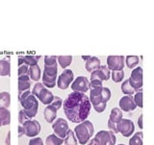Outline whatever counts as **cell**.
<instances>
[{"label":"cell","instance_id":"obj_1","mask_svg":"<svg viewBox=\"0 0 154 145\" xmlns=\"http://www.w3.org/2000/svg\"><path fill=\"white\" fill-rule=\"evenodd\" d=\"M66 116L73 123H82L88 118L91 104L85 93L71 92L63 103Z\"/></svg>","mask_w":154,"mask_h":145},{"label":"cell","instance_id":"obj_2","mask_svg":"<svg viewBox=\"0 0 154 145\" xmlns=\"http://www.w3.org/2000/svg\"><path fill=\"white\" fill-rule=\"evenodd\" d=\"M57 57L45 56V70L42 75V85L46 88H54L57 79Z\"/></svg>","mask_w":154,"mask_h":145},{"label":"cell","instance_id":"obj_3","mask_svg":"<svg viewBox=\"0 0 154 145\" xmlns=\"http://www.w3.org/2000/svg\"><path fill=\"white\" fill-rule=\"evenodd\" d=\"M111 98V90L108 88L101 86L99 89H91L90 102L97 113H103L106 109L107 102Z\"/></svg>","mask_w":154,"mask_h":145},{"label":"cell","instance_id":"obj_4","mask_svg":"<svg viewBox=\"0 0 154 145\" xmlns=\"http://www.w3.org/2000/svg\"><path fill=\"white\" fill-rule=\"evenodd\" d=\"M19 102L23 108V112L27 115L28 118H33L38 113V102L30 90H26L21 95L18 96Z\"/></svg>","mask_w":154,"mask_h":145},{"label":"cell","instance_id":"obj_5","mask_svg":"<svg viewBox=\"0 0 154 145\" xmlns=\"http://www.w3.org/2000/svg\"><path fill=\"white\" fill-rule=\"evenodd\" d=\"M94 125L89 120H85L84 122L80 123L79 125H77L74 129V134L76 136L77 139L80 144L85 145L86 143H88L91 137L94 134Z\"/></svg>","mask_w":154,"mask_h":145},{"label":"cell","instance_id":"obj_6","mask_svg":"<svg viewBox=\"0 0 154 145\" xmlns=\"http://www.w3.org/2000/svg\"><path fill=\"white\" fill-rule=\"evenodd\" d=\"M116 134L111 131H99L93 139L88 142V145H115Z\"/></svg>","mask_w":154,"mask_h":145},{"label":"cell","instance_id":"obj_7","mask_svg":"<svg viewBox=\"0 0 154 145\" xmlns=\"http://www.w3.org/2000/svg\"><path fill=\"white\" fill-rule=\"evenodd\" d=\"M52 129L56 134V136L62 139H64L66 137V133L69 130V124H67L66 120H65L64 118H57L52 123Z\"/></svg>","mask_w":154,"mask_h":145},{"label":"cell","instance_id":"obj_8","mask_svg":"<svg viewBox=\"0 0 154 145\" xmlns=\"http://www.w3.org/2000/svg\"><path fill=\"white\" fill-rule=\"evenodd\" d=\"M129 83L131 85L132 88L138 91L139 89H141L142 86H143V68L141 66L136 67L131 73V76H130Z\"/></svg>","mask_w":154,"mask_h":145},{"label":"cell","instance_id":"obj_9","mask_svg":"<svg viewBox=\"0 0 154 145\" xmlns=\"http://www.w3.org/2000/svg\"><path fill=\"white\" fill-rule=\"evenodd\" d=\"M117 128H118V132L119 133L122 134L123 137H130L134 133L135 125H134L133 121H131V120L122 118L118 123Z\"/></svg>","mask_w":154,"mask_h":145},{"label":"cell","instance_id":"obj_10","mask_svg":"<svg viewBox=\"0 0 154 145\" xmlns=\"http://www.w3.org/2000/svg\"><path fill=\"white\" fill-rule=\"evenodd\" d=\"M22 125H23L22 128L24 130V134L29 137H36L41 131V125L37 120H29L28 119L27 121L24 122Z\"/></svg>","mask_w":154,"mask_h":145},{"label":"cell","instance_id":"obj_11","mask_svg":"<svg viewBox=\"0 0 154 145\" xmlns=\"http://www.w3.org/2000/svg\"><path fill=\"white\" fill-rule=\"evenodd\" d=\"M71 89L74 92L85 93L90 89V82L85 76H79L71 84Z\"/></svg>","mask_w":154,"mask_h":145},{"label":"cell","instance_id":"obj_12","mask_svg":"<svg viewBox=\"0 0 154 145\" xmlns=\"http://www.w3.org/2000/svg\"><path fill=\"white\" fill-rule=\"evenodd\" d=\"M73 77H74L73 72L70 69H65L64 72L58 78V82H57L58 88L60 89H66L71 84V82L73 81Z\"/></svg>","mask_w":154,"mask_h":145},{"label":"cell","instance_id":"obj_13","mask_svg":"<svg viewBox=\"0 0 154 145\" xmlns=\"http://www.w3.org/2000/svg\"><path fill=\"white\" fill-rule=\"evenodd\" d=\"M108 69L112 71H122L124 66L123 56H109L107 58Z\"/></svg>","mask_w":154,"mask_h":145},{"label":"cell","instance_id":"obj_14","mask_svg":"<svg viewBox=\"0 0 154 145\" xmlns=\"http://www.w3.org/2000/svg\"><path fill=\"white\" fill-rule=\"evenodd\" d=\"M110 78V70L106 65H100L98 69L91 72V81L93 80H99V81H107Z\"/></svg>","mask_w":154,"mask_h":145},{"label":"cell","instance_id":"obj_15","mask_svg":"<svg viewBox=\"0 0 154 145\" xmlns=\"http://www.w3.org/2000/svg\"><path fill=\"white\" fill-rule=\"evenodd\" d=\"M119 107L122 109V112L123 110L125 113H129L136 109L137 106L135 104L132 96L126 95V96H123V97L119 100Z\"/></svg>","mask_w":154,"mask_h":145},{"label":"cell","instance_id":"obj_16","mask_svg":"<svg viewBox=\"0 0 154 145\" xmlns=\"http://www.w3.org/2000/svg\"><path fill=\"white\" fill-rule=\"evenodd\" d=\"M31 86L30 77L28 75H23L18 77V96L21 95L26 90H29Z\"/></svg>","mask_w":154,"mask_h":145},{"label":"cell","instance_id":"obj_17","mask_svg":"<svg viewBox=\"0 0 154 145\" xmlns=\"http://www.w3.org/2000/svg\"><path fill=\"white\" fill-rule=\"evenodd\" d=\"M40 56H20L18 58V66H21L23 64L27 66L38 65V60H40Z\"/></svg>","mask_w":154,"mask_h":145},{"label":"cell","instance_id":"obj_18","mask_svg":"<svg viewBox=\"0 0 154 145\" xmlns=\"http://www.w3.org/2000/svg\"><path fill=\"white\" fill-rule=\"evenodd\" d=\"M38 98V100L41 101L42 104L45 105H49L52 103L53 99H54V95L52 94V92L47 89H42L41 90V92L38 93V95L37 96Z\"/></svg>","mask_w":154,"mask_h":145},{"label":"cell","instance_id":"obj_19","mask_svg":"<svg viewBox=\"0 0 154 145\" xmlns=\"http://www.w3.org/2000/svg\"><path fill=\"white\" fill-rule=\"evenodd\" d=\"M57 110H58L51 104L49 106H47V107L45 109V110H43V115H45V119L46 122H48V123L54 122V119L57 116Z\"/></svg>","mask_w":154,"mask_h":145},{"label":"cell","instance_id":"obj_20","mask_svg":"<svg viewBox=\"0 0 154 145\" xmlns=\"http://www.w3.org/2000/svg\"><path fill=\"white\" fill-rule=\"evenodd\" d=\"M100 60L97 57H90L86 61V69L89 72H94V70L98 69L100 67Z\"/></svg>","mask_w":154,"mask_h":145},{"label":"cell","instance_id":"obj_21","mask_svg":"<svg viewBox=\"0 0 154 145\" xmlns=\"http://www.w3.org/2000/svg\"><path fill=\"white\" fill-rule=\"evenodd\" d=\"M122 119V112L119 108H114L111 110L110 118H109V123L118 125V123Z\"/></svg>","mask_w":154,"mask_h":145},{"label":"cell","instance_id":"obj_22","mask_svg":"<svg viewBox=\"0 0 154 145\" xmlns=\"http://www.w3.org/2000/svg\"><path fill=\"white\" fill-rule=\"evenodd\" d=\"M11 122V113L8 109L0 107V123L1 125H9Z\"/></svg>","mask_w":154,"mask_h":145},{"label":"cell","instance_id":"obj_23","mask_svg":"<svg viewBox=\"0 0 154 145\" xmlns=\"http://www.w3.org/2000/svg\"><path fill=\"white\" fill-rule=\"evenodd\" d=\"M28 74L29 77L31 78L33 81H38L41 78V68L38 65H34L30 66V68L28 69Z\"/></svg>","mask_w":154,"mask_h":145},{"label":"cell","instance_id":"obj_24","mask_svg":"<svg viewBox=\"0 0 154 145\" xmlns=\"http://www.w3.org/2000/svg\"><path fill=\"white\" fill-rule=\"evenodd\" d=\"M11 71V65L7 60H0V75L1 76H10Z\"/></svg>","mask_w":154,"mask_h":145},{"label":"cell","instance_id":"obj_25","mask_svg":"<svg viewBox=\"0 0 154 145\" xmlns=\"http://www.w3.org/2000/svg\"><path fill=\"white\" fill-rule=\"evenodd\" d=\"M11 102V96L9 92H0V106L2 108L8 109Z\"/></svg>","mask_w":154,"mask_h":145},{"label":"cell","instance_id":"obj_26","mask_svg":"<svg viewBox=\"0 0 154 145\" xmlns=\"http://www.w3.org/2000/svg\"><path fill=\"white\" fill-rule=\"evenodd\" d=\"M57 60L59 62V65L62 66V68H66L72 62L71 56H58Z\"/></svg>","mask_w":154,"mask_h":145},{"label":"cell","instance_id":"obj_27","mask_svg":"<svg viewBox=\"0 0 154 145\" xmlns=\"http://www.w3.org/2000/svg\"><path fill=\"white\" fill-rule=\"evenodd\" d=\"M64 143L66 145H77V139L75 137L74 133L71 131V130H69L66 133V137H65Z\"/></svg>","mask_w":154,"mask_h":145},{"label":"cell","instance_id":"obj_28","mask_svg":"<svg viewBox=\"0 0 154 145\" xmlns=\"http://www.w3.org/2000/svg\"><path fill=\"white\" fill-rule=\"evenodd\" d=\"M122 91L124 93V94H126V95H131L134 94L135 92H136V90H135L131 85H130L129 83V80H125L122 85Z\"/></svg>","mask_w":154,"mask_h":145},{"label":"cell","instance_id":"obj_29","mask_svg":"<svg viewBox=\"0 0 154 145\" xmlns=\"http://www.w3.org/2000/svg\"><path fill=\"white\" fill-rule=\"evenodd\" d=\"M64 143V139L58 137L56 134H50L46 138V145H62Z\"/></svg>","mask_w":154,"mask_h":145},{"label":"cell","instance_id":"obj_30","mask_svg":"<svg viewBox=\"0 0 154 145\" xmlns=\"http://www.w3.org/2000/svg\"><path fill=\"white\" fill-rule=\"evenodd\" d=\"M129 145H143V132H138L129 140Z\"/></svg>","mask_w":154,"mask_h":145},{"label":"cell","instance_id":"obj_31","mask_svg":"<svg viewBox=\"0 0 154 145\" xmlns=\"http://www.w3.org/2000/svg\"><path fill=\"white\" fill-rule=\"evenodd\" d=\"M125 62L128 66V68H134L139 64V57L137 56H127Z\"/></svg>","mask_w":154,"mask_h":145},{"label":"cell","instance_id":"obj_32","mask_svg":"<svg viewBox=\"0 0 154 145\" xmlns=\"http://www.w3.org/2000/svg\"><path fill=\"white\" fill-rule=\"evenodd\" d=\"M123 77H124V72L122 70L112 72V78H113V81L116 82V83H119V82L123 79Z\"/></svg>","mask_w":154,"mask_h":145},{"label":"cell","instance_id":"obj_33","mask_svg":"<svg viewBox=\"0 0 154 145\" xmlns=\"http://www.w3.org/2000/svg\"><path fill=\"white\" fill-rule=\"evenodd\" d=\"M133 99H134V102H135V104H136L137 107L143 108V92L142 91L137 92Z\"/></svg>","mask_w":154,"mask_h":145},{"label":"cell","instance_id":"obj_34","mask_svg":"<svg viewBox=\"0 0 154 145\" xmlns=\"http://www.w3.org/2000/svg\"><path fill=\"white\" fill-rule=\"evenodd\" d=\"M42 89H45V86H43L42 83H37L35 86H34V89L32 90V94L35 96V97H37Z\"/></svg>","mask_w":154,"mask_h":145},{"label":"cell","instance_id":"obj_35","mask_svg":"<svg viewBox=\"0 0 154 145\" xmlns=\"http://www.w3.org/2000/svg\"><path fill=\"white\" fill-rule=\"evenodd\" d=\"M62 103H63V101H62V99L60 97H58V96H54V99H53L51 105L54 106L57 110H59L62 107Z\"/></svg>","mask_w":154,"mask_h":145},{"label":"cell","instance_id":"obj_36","mask_svg":"<svg viewBox=\"0 0 154 145\" xmlns=\"http://www.w3.org/2000/svg\"><path fill=\"white\" fill-rule=\"evenodd\" d=\"M102 86V82L99 81V80H93L91 81V84H90V88L91 89H99Z\"/></svg>","mask_w":154,"mask_h":145},{"label":"cell","instance_id":"obj_37","mask_svg":"<svg viewBox=\"0 0 154 145\" xmlns=\"http://www.w3.org/2000/svg\"><path fill=\"white\" fill-rule=\"evenodd\" d=\"M28 66L25 65H22L21 66L18 67V77L23 75H28Z\"/></svg>","mask_w":154,"mask_h":145},{"label":"cell","instance_id":"obj_38","mask_svg":"<svg viewBox=\"0 0 154 145\" xmlns=\"http://www.w3.org/2000/svg\"><path fill=\"white\" fill-rule=\"evenodd\" d=\"M28 120V117H27V115L24 113L23 110H20L18 113V121L20 124H23L24 122H26Z\"/></svg>","mask_w":154,"mask_h":145},{"label":"cell","instance_id":"obj_39","mask_svg":"<svg viewBox=\"0 0 154 145\" xmlns=\"http://www.w3.org/2000/svg\"><path fill=\"white\" fill-rule=\"evenodd\" d=\"M29 145H43L42 139L41 137H35L32 138L30 141H29Z\"/></svg>","mask_w":154,"mask_h":145},{"label":"cell","instance_id":"obj_40","mask_svg":"<svg viewBox=\"0 0 154 145\" xmlns=\"http://www.w3.org/2000/svg\"><path fill=\"white\" fill-rule=\"evenodd\" d=\"M143 114H141L140 115V117H139V119H138V124H139V127L141 128V129H143Z\"/></svg>","mask_w":154,"mask_h":145},{"label":"cell","instance_id":"obj_41","mask_svg":"<svg viewBox=\"0 0 154 145\" xmlns=\"http://www.w3.org/2000/svg\"><path fill=\"white\" fill-rule=\"evenodd\" d=\"M22 134H24V130H23L22 126H18V137H21Z\"/></svg>","mask_w":154,"mask_h":145},{"label":"cell","instance_id":"obj_42","mask_svg":"<svg viewBox=\"0 0 154 145\" xmlns=\"http://www.w3.org/2000/svg\"><path fill=\"white\" fill-rule=\"evenodd\" d=\"M10 137H11V132H8V136H7V138H6V145H11Z\"/></svg>","mask_w":154,"mask_h":145},{"label":"cell","instance_id":"obj_43","mask_svg":"<svg viewBox=\"0 0 154 145\" xmlns=\"http://www.w3.org/2000/svg\"><path fill=\"white\" fill-rule=\"evenodd\" d=\"M90 57H91V56H82V59H83L84 61H87Z\"/></svg>","mask_w":154,"mask_h":145},{"label":"cell","instance_id":"obj_44","mask_svg":"<svg viewBox=\"0 0 154 145\" xmlns=\"http://www.w3.org/2000/svg\"><path fill=\"white\" fill-rule=\"evenodd\" d=\"M119 145H125V144H119Z\"/></svg>","mask_w":154,"mask_h":145},{"label":"cell","instance_id":"obj_45","mask_svg":"<svg viewBox=\"0 0 154 145\" xmlns=\"http://www.w3.org/2000/svg\"><path fill=\"white\" fill-rule=\"evenodd\" d=\"M2 126V125H1V123H0V127H1Z\"/></svg>","mask_w":154,"mask_h":145},{"label":"cell","instance_id":"obj_46","mask_svg":"<svg viewBox=\"0 0 154 145\" xmlns=\"http://www.w3.org/2000/svg\"><path fill=\"white\" fill-rule=\"evenodd\" d=\"M0 107H1V106H0Z\"/></svg>","mask_w":154,"mask_h":145}]
</instances>
